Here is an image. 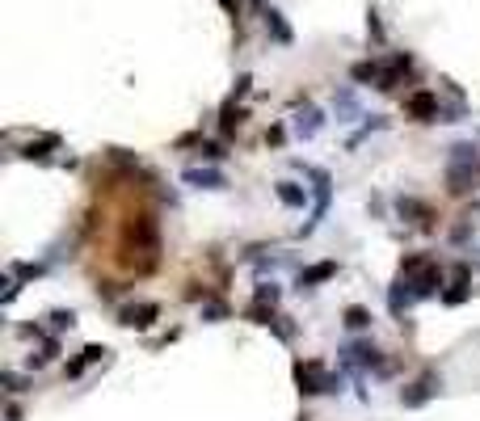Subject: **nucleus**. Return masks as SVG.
<instances>
[{"label":"nucleus","mask_w":480,"mask_h":421,"mask_svg":"<svg viewBox=\"0 0 480 421\" xmlns=\"http://www.w3.org/2000/svg\"><path fill=\"white\" fill-rule=\"evenodd\" d=\"M295 384H299V396H325V392H341V375H329L320 358L295 362Z\"/></svg>","instance_id":"f257e3e1"},{"label":"nucleus","mask_w":480,"mask_h":421,"mask_svg":"<svg viewBox=\"0 0 480 421\" xmlns=\"http://www.w3.org/2000/svg\"><path fill=\"white\" fill-rule=\"evenodd\" d=\"M405 114H409L413 123H443V101H438V93H430V89H417V93L405 97Z\"/></svg>","instance_id":"f03ea898"},{"label":"nucleus","mask_w":480,"mask_h":421,"mask_svg":"<svg viewBox=\"0 0 480 421\" xmlns=\"http://www.w3.org/2000/svg\"><path fill=\"white\" fill-rule=\"evenodd\" d=\"M341 362L350 366V371H388L375 341H350V346L341 350Z\"/></svg>","instance_id":"7ed1b4c3"},{"label":"nucleus","mask_w":480,"mask_h":421,"mask_svg":"<svg viewBox=\"0 0 480 421\" xmlns=\"http://www.w3.org/2000/svg\"><path fill=\"white\" fill-rule=\"evenodd\" d=\"M156 321H160V303H152V299H148V303H127V307L118 312V325L139 329V333H143V329H152Z\"/></svg>","instance_id":"20e7f679"},{"label":"nucleus","mask_w":480,"mask_h":421,"mask_svg":"<svg viewBox=\"0 0 480 421\" xmlns=\"http://www.w3.org/2000/svg\"><path fill=\"white\" fill-rule=\"evenodd\" d=\"M438 388H443V379L430 371V375H421L417 384H409V388L400 392V404H405V409H421L425 400H434V396H438Z\"/></svg>","instance_id":"39448f33"},{"label":"nucleus","mask_w":480,"mask_h":421,"mask_svg":"<svg viewBox=\"0 0 480 421\" xmlns=\"http://www.w3.org/2000/svg\"><path fill=\"white\" fill-rule=\"evenodd\" d=\"M337 261H316V266H308V270H299V278H295V291H316L320 283H329V278H337Z\"/></svg>","instance_id":"423d86ee"},{"label":"nucleus","mask_w":480,"mask_h":421,"mask_svg":"<svg viewBox=\"0 0 480 421\" xmlns=\"http://www.w3.org/2000/svg\"><path fill=\"white\" fill-rule=\"evenodd\" d=\"M413 283V295L417 299H430V295H443V270L434 266V261H430V266H425L417 278H409Z\"/></svg>","instance_id":"0eeeda50"},{"label":"nucleus","mask_w":480,"mask_h":421,"mask_svg":"<svg viewBox=\"0 0 480 421\" xmlns=\"http://www.w3.org/2000/svg\"><path fill=\"white\" fill-rule=\"evenodd\" d=\"M105 354H110V350H105L101 341H89V346H85V350H80V354L64 366V375H68V379H80V375H85V366H89V362H101Z\"/></svg>","instance_id":"6e6552de"},{"label":"nucleus","mask_w":480,"mask_h":421,"mask_svg":"<svg viewBox=\"0 0 480 421\" xmlns=\"http://www.w3.org/2000/svg\"><path fill=\"white\" fill-rule=\"evenodd\" d=\"M181 181L194 186V190H228V177L220 169H186Z\"/></svg>","instance_id":"1a4fd4ad"},{"label":"nucleus","mask_w":480,"mask_h":421,"mask_svg":"<svg viewBox=\"0 0 480 421\" xmlns=\"http://www.w3.org/2000/svg\"><path fill=\"white\" fill-rule=\"evenodd\" d=\"M274 194H278V202H283V206H291V210H303V206H308V194H312V186H299V181H278V186H274Z\"/></svg>","instance_id":"9d476101"},{"label":"nucleus","mask_w":480,"mask_h":421,"mask_svg":"<svg viewBox=\"0 0 480 421\" xmlns=\"http://www.w3.org/2000/svg\"><path fill=\"white\" fill-rule=\"evenodd\" d=\"M413 303H417L413 283H409V278H396V283H392V291H388V307H392V316H405Z\"/></svg>","instance_id":"9b49d317"},{"label":"nucleus","mask_w":480,"mask_h":421,"mask_svg":"<svg viewBox=\"0 0 480 421\" xmlns=\"http://www.w3.org/2000/svg\"><path fill=\"white\" fill-rule=\"evenodd\" d=\"M320 127H325V114L312 110V105H303V110L295 114V135H299V139H316Z\"/></svg>","instance_id":"f8f14e48"},{"label":"nucleus","mask_w":480,"mask_h":421,"mask_svg":"<svg viewBox=\"0 0 480 421\" xmlns=\"http://www.w3.org/2000/svg\"><path fill=\"white\" fill-rule=\"evenodd\" d=\"M396 210L409 224H421V228H430V220H434V210L425 206V202H417V198H396Z\"/></svg>","instance_id":"ddd939ff"},{"label":"nucleus","mask_w":480,"mask_h":421,"mask_svg":"<svg viewBox=\"0 0 480 421\" xmlns=\"http://www.w3.org/2000/svg\"><path fill=\"white\" fill-rule=\"evenodd\" d=\"M468 278H472V270H468V266H455V278H451V287L443 291V303H447V307H455V303H463V299L472 295V291H468Z\"/></svg>","instance_id":"4468645a"},{"label":"nucleus","mask_w":480,"mask_h":421,"mask_svg":"<svg viewBox=\"0 0 480 421\" xmlns=\"http://www.w3.org/2000/svg\"><path fill=\"white\" fill-rule=\"evenodd\" d=\"M261 17H265V30H270V38H274V42H283V46H291V38H295V34H291V26H287V17H283L278 9H265Z\"/></svg>","instance_id":"2eb2a0df"},{"label":"nucleus","mask_w":480,"mask_h":421,"mask_svg":"<svg viewBox=\"0 0 480 421\" xmlns=\"http://www.w3.org/2000/svg\"><path fill=\"white\" fill-rule=\"evenodd\" d=\"M240 123H245V110L236 105V97H228V101H224V110H220V131H224V135H236Z\"/></svg>","instance_id":"dca6fc26"},{"label":"nucleus","mask_w":480,"mask_h":421,"mask_svg":"<svg viewBox=\"0 0 480 421\" xmlns=\"http://www.w3.org/2000/svg\"><path fill=\"white\" fill-rule=\"evenodd\" d=\"M341 325H346L350 333H362V329H371V307H362V303H350V307L341 312Z\"/></svg>","instance_id":"f3484780"},{"label":"nucleus","mask_w":480,"mask_h":421,"mask_svg":"<svg viewBox=\"0 0 480 421\" xmlns=\"http://www.w3.org/2000/svg\"><path fill=\"white\" fill-rule=\"evenodd\" d=\"M55 147H60V135H42L38 143L30 139V143L21 147V156H26V161H46V156H51V152H55Z\"/></svg>","instance_id":"a211bd4d"},{"label":"nucleus","mask_w":480,"mask_h":421,"mask_svg":"<svg viewBox=\"0 0 480 421\" xmlns=\"http://www.w3.org/2000/svg\"><path fill=\"white\" fill-rule=\"evenodd\" d=\"M333 105H337V123H354V118H362V110H358V97H354L350 89H341Z\"/></svg>","instance_id":"6ab92c4d"},{"label":"nucleus","mask_w":480,"mask_h":421,"mask_svg":"<svg viewBox=\"0 0 480 421\" xmlns=\"http://www.w3.org/2000/svg\"><path fill=\"white\" fill-rule=\"evenodd\" d=\"M451 194H468L472 190V181H476V169L472 165H451Z\"/></svg>","instance_id":"aec40b11"},{"label":"nucleus","mask_w":480,"mask_h":421,"mask_svg":"<svg viewBox=\"0 0 480 421\" xmlns=\"http://www.w3.org/2000/svg\"><path fill=\"white\" fill-rule=\"evenodd\" d=\"M350 76H354L358 84H380V76H384V72H380V64H375V60H362V64H354V68H350Z\"/></svg>","instance_id":"412c9836"},{"label":"nucleus","mask_w":480,"mask_h":421,"mask_svg":"<svg viewBox=\"0 0 480 421\" xmlns=\"http://www.w3.org/2000/svg\"><path fill=\"white\" fill-rule=\"evenodd\" d=\"M425 266H430V253H409V257L400 261V278H417Z\"/></svg>","instance_id":"4be33fe9"},{"label":"nucleus","mask_w":480,"mask_h":421,"mask_svg":"<svg viewBox=\"0 0 480 421\" xmlns=\"http://www.w3.org/2000/svg\"><path fill=\"white\" fill-rule=\"evenodd\" d=\"M451 161L476 169V165H480V147H476V143H455V147H451Z\"/></svg>","instance_id":"5701e85b"},{"label":"nucleus","mask_w":480,"mask_h":421,"mask_svg":"<svg viewBox=\"0 0 480 421\" xmlns=\"http://www.w3.org/2000/svg\"><path fill=\"white\" fill-rule=\"evenodd\" d=\"M245 316H249V321H253V325H265V329H270V325H274V316H278V312H274L270 303H257V299H253Z\"/></svg>","instance_id":"b1692460"},{"label":"nucleus","mask_w":480,"mask_h":421,"mask_svg":"<svg viewBox=\"0 0 480 421\" xmlns=\"http://www.w3.org/2000/svg\"><path fill=\"white\" fill-rule=\"evenodd\" d=\"M46 321H51V329H55V333H64V329L76 325V312H72V307H51V312H46Z\"/></svg>","instance_id":"393cba45"},{"label":"nucleus","mask_w":480,"mask_h":421,"mask_svg":"<svg viewBox=\"0 0 480 421\" xmlns=\"http://www.w3.org/2000/svg\"><path fill=\"white\" fill-rule=\"evenodd\" d=\"M0 388H5L9 396H21V392H30V379L17 375V371H0Z\"/></svg>","instance_id":"a878e982"},{"label":"nucleus","mask_w":480,"mask_h":421,"mask_svg":"<svg viewBox=\"0 0 480 421\" xmlns=\"http://www.w3.org/2000/svg\"><path fill=\"white\" fill-rule=\"evenodd\" d=\"M202 321H206V325L228 321V303H220V299H202Z\"/></svg>","instance_id":"bb28decb"},{"label":"nucleus","mask_w":480,"mask_h":421,"mask_svg":"<svg viewBox=\"0 0 480 421\" xmlns=\"http://www.w3.org/2000/svg\"><path fill=\"white\" fill-rule=\"evenodd\" d=\"M278 295H283V291H278V283H257V291H253V299H257V303H270V307L278 303Z\"/></svg>","instance_id":"cd10ccee"},{"label":"nucleus","mask_w":480,"mask_h":421,"mask_svg":"<svg viewBox=\"0 0 480 421\" xmlns=\"http://www.w3.org/2000/svg\"><path fill=\"white\" fill-rule=\"evenodd\" d=\"M9 274H13V278H38V274H42V266H38V261H13Z\"/></svg>","instance_id":"c85d7f7f"},{"label":"nucleus","mask_w":480,"mask_h":421,"mask_svg":"<svg viewBox=\"0 0 480 421\" xmlns=\"http://www.w3.org/2000/svg\"><path fill=\"white\" fill-rule=\"evenodd\" d=\"M384 127H388V118H380V114H375V118H371V123H362V131H358L354 139H350V147H358V143H362V139H366L371 131H384Z\"/></svg>","instance_id":"c756f323"},{"label":"nucleus","mask_w":480,"mask_h":421,"mask_svg":"<svg viewBox=\"0 0 480 421\" xmlns=\"http://www.w3.org/2000/svg\"><path fill=\"white\" fill-rule=\"evenodd\" d=\"M270 329H274L283 341H291V337H295V325H291V316H274V325H270Z\"/></svg>","instance_id":"7c9ffc66"},{"label":"nucleus","mask_w":480,"mask_h":421,"mask_svg":"<svg viewBox=\"0 0 480 421\" xmlns=\"http://www.w3.org/2000/svg\"><path fill=\"white\" fill-rule=\"evenodd\" d=\"M198 152L206 156V161H224V156H228V152H224V143H211V139H202V143H198Z\"/></svg>","instance_id":"2f4dec72"},{"label":"nucleus","mask_w":480,"mask_h":421,"mask_svg":"<svg viewBox=\"0 0 480 421\" xmlns=\"http://www.w3.org/2000/svg\"><path fill=\"white\" fill-rule=\"evenodd\" d=\"M366 30H371V38H375V42H384V26H380V13H375V9L366 13Z\"/></svg>","instance_id":"473e14b6"},{"label":"nucleus","mask_w":480,"mask_h":421,"mask_svg":"<svg viewBox=\"0 0 480 421\" xmlns=\"http://www.w3.org/2000/svg\"><path fill=\"white\" fill-rule=\"evenodd\" d=\"M283 139H287V131H283V127H270V131H265V143H270V147H278Z\"/></svg>","instance_id":"72a5a7b5"},{"label":"nucleus","mask_w":480,"mask_h":421,"mask_svg":"<svg viewBox=\"0 0 480 421\" xmlns=\"http://www.w3.org/2000/svg\"><path fill=\"white\" fill-rule=\"evenodd\" d=\"M249 84H253V76H249V72H245V76H240V80H236V89H232V97H245V93H249Z\"/></svg>","instance_id":"f704fd0d"},{"label":"nucleus","mask_w":480,"mask_h":421,"mask_svg":"<svg viewBox=\"0 0 480 421\" xmlns=\"http://www.w3.org/2000/svg\"><path fill=\"white\" fill-rule=\"evenodd\" d=\"M5 421H21V409H17V404H5Z\"/></svg>","instance_id":"c9c22d12"},{"label":"nucleus","mask_w":480,"mask_h":421,"mask_svg":"<svg viewBox=\"0 0 480 421\" xmlns=\"http://www.w3.org/2000/svg\"><path fill=\"white\" fill-rule=\"evenodd\" d=\"M220 5H224V13H232V17L240 13V0H220Z\"/></svg>","instance_id":"e433bc0d"},{"label":"nucleus","mask_w":480,"mask_h":421,"mask_svg":"<svg viewBox=\"0 0 480 421\" xmlns=\"http://www.w3.org/2000/svg\"><path fill=\"white\" fill-rule=\"evenodd\" d=\"M476 177H480V165H476Z\"/></svg>","instance_id":"4c0bfd02"}]
</instances>
